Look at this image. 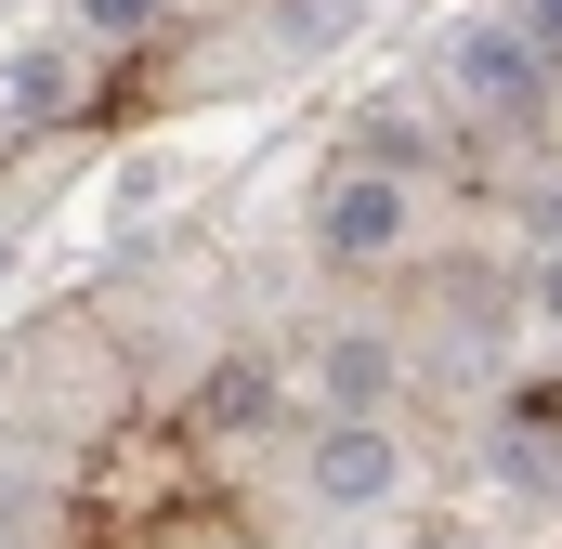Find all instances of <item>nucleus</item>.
Returning <instances> with one entry per match:
<instances>
[{
  "label": "nucleus",
  "instance_id": "obj_8",
  "mask_svg": "<svg viewBox=\"0 0 562 549\" xmlns=\"http://www.w3.org/2000/svg\"><path fill=\"white\" fill-rule=\"evenodd\" d=\"M524 301H537V327H562V249L537 262V288H524Z\"/></svg>",
  "mask_w": 562,
  "mask_h": 549
},
{
  "label": "nucleus",
  "instance_id": "obj_6",
  "mask_svg": "<svg viewBox=\"0 0 562 549\" xmlns=\"http://www.w3.org/2000/svg\"><path fill=\"white\" fill-rule=\"evenodd\" d=\"M79 26H92V40H144V26H157V0H79Z\"/></svg>",
  "mask_w": 562,
  "mask_h": 549
},
{
  "label": "nucleus",
  "instance_id": "obj_4",
  "mask_svg": "<svg viewBox=\"0 0 562 549\" xmlns=\"http://www.w3.org/2000/svg\"><path fill=\"white\" fill-rule=\"evenodd\" d=\"M0 105H13V119H79V53H66V40H13Z\"/></svg>",
  "mask_w": 562,
  "mask_h": 549
},
{
  "label": "nucleus",
  "instance_id": "obj_9",
  "mask_svg": "<svg viewBox=\"0 0 562 549\" xmlns=\"http://www.w3.org/2000/svg\"><path fill=\"white\" fill-rule=\"evenodd\" d=\"M0 274H13V236H0Z\"/></svg>",
  "mask_w": 562,
  "mask_h": 549
},
{
  "label": "nucleus",
  "instance_id": "obj_5",
  "mask_svg": "<svg viewBox=\"0 0 562 549\" xmlns=\"http://www.w3.org/2000/svg\"><path fill=\"white\" fill-rule=\"evenodd\" d=\"M327 393H340V418H380V393H393V354H380V340H340V354H327Z\"/></svg>",
  "mask_w": 562,
  "mask_h": 549
},
{
  "label": "nucleus",
  "instance_id": "obj_2",
  "mask_svg": "<svg viewBox=\"0 0 562 549\" xmlns=\"http://www.w3.org/2000/svg\"><path fill=\"white\" fill-rule=\"evenodd\" d=\"M301 471H314V497H327V511H380V497L406 484V445H393V418H327Z\"/></svg>",
  "mask_w": 562,
  "mask_h": 549
},
{
  "label": "nucleus",
  "instance_id": "obj_7",
  "mask_svg": "<svg viewBox=\"0 0 562 549\" xmlns=\"http://www.w3.org/2000/svg\"><path fill=\"white\" fill-rule=\"evenodd\" d=\"M524 40L550 53V79H562V0H524Z\"/></svg>",
  "mask_w": 562,
  "mask_h": 549
},
{
  "label": "nucleus",
  "instance_id": "obj_3",
  "mask_svg": "<svg viewBox=\"0 0 562 549\" xmlns=\"http://www.w3.org/2000/svg\"><path fill=\"white\" fill-rule=\"evenodd\" d=\"M314 236H327V262H393L406 249V170H340Z\"/></svg>",
  "mask_w": 562,
  "mask_h": 549
},
{
  "label": "nucleus",
  "instance_id": "obj_1",
  "mask_svg": "<svg viewBox=\"0 0 562 549\" xmlns=\"http://www.w3.org/2000/svg\"><path fill=\"white\" fill-rule=\"evenodd\" d=\"M445 92H458L471 119H497V132H524V119L550 105L562 79H550V53L524 40V13H458V26H445Z\"/></svg>",
  "mask_w": 562,
  "mask_h": 549
}]
</instances>
